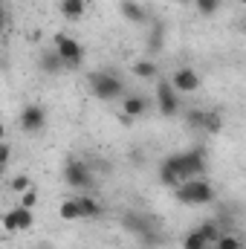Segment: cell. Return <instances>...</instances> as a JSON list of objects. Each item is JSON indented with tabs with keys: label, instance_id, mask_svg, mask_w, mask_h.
Returning <instances> with one entry per match:
<instances>
[{
	"label": "cell",
	"instance_id": "obj_10",
	"mask_svg": "<svg viewBox=\"0 0 246 249\" xmlns=\"http://www.w3.org/2000/svg\"><path fill=\"white\" fill-rule=\"evenodd\" d=\"M200 84H203V78H200V72L194 67H177L174 75H171V87L177 93H197Z\"/></svg>",
	"mask_w": 246,
	"mask_h": 249
},
{
	"label": "cell",
	"instance_id": "obj_24",
	"mask_svg": "<svg viewBox=\"0 0 246 249\" xmlns=\"http://www.w3.org/2000/svg\"><path fill=\"white\" fill-rule=\"evenodd\" d=\"M29 186H32V183H29V177H26V174H20V177H15V180H12V194H23Z\"/></svg>",
	"mask_w": 246,
	"mask_h": 249
},
{
	"label": "cell",
	"instance_id": "obj_15",
	"mask_svg": "<svg viewBox=\"0 0 246 249\" xmlns=\"http://www.w3.org/2000/svg\"><path fill=\"white\" fill-rule=\"evenodd\" d=\"M38 70H41V72H47V75H58V72L64 70L61 55H58L55 50H47V53H41V55H38Z\"/></svg>",
	"mask_w": 246,
	"mask_h": 249
},
{
	"label": "cell",
	"instance_id": "obj_6",
	"mask_svg": "<svg viewBox=\"0 0 246 249\" xmlns=\"http://www.w3.org/2000/svg\"><path fill=\"white\" fill-rule=\"evenodd\" d=\"M157 107H159V113L165 119H171V116L180 113V93L165 78H157Z\"/></svg>",
	"mask_w": 246,
	"mask_h": 249
},
{
	"label": "cell",
	"instance_id": "obj_1",
	"mask_svg": "<svg viewBox=\"0 0 246 249\" xmlns=\"http://www.w3.org/2000/svg\"><path fill=\"white\" fill-rule=\"evenodd\" d=\"M209 168L206 162V151L203 148H191V151H183V154H171L162 165H159V183L168 188L180 186L183 180H191V177H200L203 171Z\"/></svg>",
	"mask_w": 246,
	"mask_h": 249
},
{
	"label": "cell",
	"instance_id": "obj_30",
	"mask_svg": "<svg viewBox=\"0 0 246 249\" xmlns=\"http://www.w3.org/2000/svg\"><path fill=\"white\" fill-rule=\"evenodd\" d=\"M180 3H188V0H180Z\"/></svg>",
	"mask_w": 246,
	"mask_h": 249
},
{
	"label": "cell",
	"instance_id": "obj_23",
	"mask_svg": "<svg viewBox=\"0 0 246 249\" xmlns=\"http://www.w3.org/2000/svg\"><path fill=\"white\" fill-rule=\"evenodd\" d=\"M35 203H38V188L29 186L23 194H20V206H26V209H35Z\"/></svg>",
	"mask_w": 246,
	"mask_h": 249
},
{
	"label": "cell",
	"instance_id": "obj_19",
	"mask_svg": "<svg viewBox=\"0 0 246 249\" xmlns=\"http://www.w3.org/2000/svg\"><path fill=\"white\" fill-rule=\"evenodd\" d=\"M183 249H209V244H206V238L200 235V229H191L183 238Z\"/></svg>",
	"mask_w": 246,
	"mask_h": 249
},
{
	"label": "cell",
	"instance_id": "obj_5",
	"mask_svg": "<svg viewBox=\"0 0 246 249\" xmlns=\"http://www.w3.org/2000/svg\"><path fill=\"white\" fill-rule=\"evenodd\" d=\"M18 124H20L23 133H41V130L47 127V107H44L41 102H29V105H23Z\"/></svg>",
	"mask_w": 246,
	"mask_h": 249
},
{
	"label": "cell",
	"instance_id": "obj_22",
	"mask_svg": "<svg viewBox=\"0 0 246 249\" xmlns=\"http://www.w3.org/2000/svg\"><path fill=\"white\" fill-rule=\"evenodd\" d=\"M159 47H162V23L157 20V23H154V29H151V38H148V50H151V53H157Z\"/></svg>",
	"mask_w": 246,
	"mask_h": 249
},
{
	"label": "cell",
	"instance_id": "obj_28",
	"mask_svg": "<svg viewBox=\"0 0 246 249\" xmlns=\"http://www.w3.org/2000/svg\"><path fill=\"white\" fill-rule=\"evenodd\" d=\"M3 133H6V127H3V122H0V139H3Z\"/></svg>",
	"mask_w": 246,
	"mask_h": 249
},
{
	"label": "cell",
	"instance_id": "obj_21",
	"mask_svg": "<svg viewBox=\"0 0 246 249\" xmlns=\"http://www.w3.org/2000/svg\"><path fill=\"white\" fill-rule=\"evenodd\" d=\"M61 220H67V223L81 220V217H78V206H75V200H64L61 203Z\"/></svg>",
	"mask_w": 246,
	"mask_h": 249
},
{
	"label": "cell",
	"instance_id": "obj_20",
	"mask_svg": "<svg viewBox=\"0 0 246 249\" xmlns=\"http://www.w3.org/2000/svg\"><path fill=\"white\" fill-rule=\"evenodd\" d=\"M194 6H197V12L203 15V18H211L217 9H220V0H191Z\"/></svg>",
	"mask_w": 246,
	"mask_h": 249
},
{
	"label": "cell",
	"instance_id": "obj_3",
	"mask_svg": "<svg viewBox=\"0 0 246 249\" xmlns=\"http://www.w3.org/2000/svg\"><path fill=\"white\" fill-rule=\"evenodd\" d=\"M87 84H90V93L102 102H116L124 96V81L116 72H107V70H96L87 75Z\"/></svg>",
	"mask_w": 246,
	"mask_h": 249
},
{
	"label": "cell",
	"instance_id": "obj_2",
	"mask_svg": "<svg viewBox=\"0 0 246 249\" xmlns=\"http://www.w3.org/2000/svg\"><path fill=\"white\" fill-rule=\"evenodd\" d=\"M122 226H124V232H130V235L142 238V244H145V247H159V244H162V235H159L157 220H154L151 214L127 212V214L122 217Z\"/></svg>",
	"mask_w": 246,
	"mask_h": 249
},
{
	"label": "cell",
	"instance_id": "obj_25",
	"mask_svg": "<svg viewBox=\"0 0 246 249\" xmlns=\"http://www.w3.org/2000/svg\"><path fill=\"white\" fill-rule=\"evenodd\" d=\"M9 160H12V148H9V142H3V139H0V162H3V165H9Z\"/></svg>",
	"mask_w": 246,
	"mask_h": 249
},
{
	"label": "cell",
	"instance_id": "obj_14",
	"mask_svg": "<svg viewBox=\"0 0 246 249\" xmlns=\"http://www.w3.org/2000/svg\"><path fill=\"white\" fill-rule=\"evenodd\" d=\"M122 110H124V116H127V119H139V116L148 110V99H145V96H139V93H130V96H124Z\"/></svg>",
	"mask_w": 246,
	"mask_h": 249
},
{
	"label": "cell",
	"instance_id": "obj_16",
	"mask_svg": "<svg viewBox=\"0 0 246 249\" xmlns=\"http://www.w3.org/2000/svg\"><path fill=\"white\" fill-rule=\"evenodd\" d=\"M58 9L67 20H78L87 12V0H58Z\"/></svg>",
	"mask_w": 246,
	"mask_h": 249
},
{
	"label": "cell",
	"instance_id": "obj_17",
	"mask_svg": "<svg viewBox=\"0 0 246 249\" xmlns=\"http://www.w3.org/2000/svg\"><path fill=\"white\" fill-rule=\"evenodd\" d=\"M130 72L136 75V78H145V81H154V78H159V67L154 61H136L130 67Z\"/></svg>",
	"mask_w": 246,
	"mask_h": 249
},
{
	"label": "cell",
	"instance_id": "obj_29",
	"mask_svg": "<svg viewBox=\"0 0 246 249\" xmlns=\"http://www.w3.org/2000/svg\"><path fill=\"white\" fill-rule=\"evenodd\" d=\"M35 249H47V247H35Z\"/></svg>",
	"mask_w": 246,
	"mask_h": 249
},
{
	"label": "cell",
	"instance_id": "obj_27",
	"mask_svg": "<svg viewBox=\"0 0 246 249\" xmlns=\"http://www.w3.org/2000/svg\"><path fill=\"white\" fill-rule=\"evenodd\" d=\"M3 174H6V165H3V162H0V177H3Z\"/></svg>",
	"mask_w": 246,
	"mask_h": 249
},
{
	"label": "cell",
	"instance_id": "obj_26",
	"mask_svg": "<svg viewBox=\"0 0 246 249\" xmlns=\"http://www.w3.org/2000/svg\"><path fill=\"white\" fill-rule=\"evenodd\" d=\"M6 26V0H0V32Z\"/></svg>",
	"mask_w": 246,
	"mask_h": 249
},
{
	"label": "cell",
	"instance_id": "obj_18",
	"mask_svg": "<svg viewBox=\"0 0 246 249\" xmlns=\"http://www.w3.org/2000/svg\"><path fill=\"white\" fill-rule=\"evenodd\" d=\"M197 229H200V235L206 238V244H209V247H211V244H214V241L220 238V232H223V229H220V226H217L214 220H206V223H200Z\"/></svg>",
	"mask_w": 246,
	"mask_h": 249
},
{
	"label": "cell",
	"instance_id": "obj_4",
	"mask_svg": "<svg viewBox=\"0 0 246 249\" xmlns=\"http://www.w3.org/2000/svg\"><path fill=\"white\" fill-rule=\"evenodd\" d=\"M174 197L183 206H206L214 200V186L203 177H191V180H183L180 186H174Z\"/></svg>",
	"mask_w": 246,
	"mask_h": 249
},
{
	"label": "cell",
	"instance_id": "obj_11",
	"mask_svg": "<svg viewBox=\"0 0 246 249\" xmlns=\"http://www.w3.org/2000/svg\"><path fill=\"white\" fill-rule=\"evenodd\" d=\"M188 122L194 124V127H203L206 133H220L223 130V116L217 110H194L188 116Z\"/></svg>",
	"mask_w": 246,
	"mask_h": 249
},
{
	"label": "cell",
	"instance_id": "obj_13",
	"mask_svg": "<svg viewBox=\"0 0 246 249\" xmlns=\"http://www.w3.org/2000/svg\"><path fill=\"white\" fill-rule=\"evenodd\" d=\"M72 200H75V206H78V217H84V220L102 217V206H99V200H93L90 194H78V197H72Z\"/></svg>",
	"mask_w": 246,
	"mask_h": 249
},
{
	"label": "cell",
	"instance_id": "obj_8",
	"mask_svg": "<svg viewBox=\"0 0 246 249\" xmlns=\"http://www.w3.org/2000/svg\"><path fill=\"white\" fill-rule=\"evenodd\" d=\"M64 183L70 188H90L93 186V174H90V165L84 160H70L64 165Z\"/></svg>",
	"mask_w": 246,
	"mask_h": 249
},
{
	"label": "cell",
	"instance_id": "obj_9",
	"mask_svg": "<svg viewBox=\"0 0 246 249\" xmlns=\"http://www.w3.org/2000/svg\"><path fill=\"white\" fill-rule=\"evenodd\" d=\"M32 223H35V212L26 209V206H15L3 214L6 232H26V229H32Z\"/></svg>",
	"mask_w": 246,
	"mask_h": 249
},
{
	"label": "cell",
	"instance_id": "obj_7",
	"mask_svg": "<svg viewBox=\"0 0 246 249\" xmlns=\"http://www.w3.org/2000/svg\"><path fill=\"white\" fill-rule=\"evenodd\" d=\"M55 53L61 55L64 67H81V61H84V47L75 41V38H70V35H64V32H58L55 35Z\"/></svg>",
	"mask_w": 246,
	"mask_h": 249
},
{
	"label": "cell",
	"instance_id": "obj_12",
	"mask_svg": "<svg viewBox=\"0 0 246 249\" xmlns=\"http://www.w3.org/2000/svg\"><path fill=\"white\" fill-rule=\"evenodd\" d=\"M119 12H122V18L127 23H145L148 20V12H145V6L142 3H136V0H119Z\"/></svg>",
	"mask_w": 246,
	"mask_h": 249
}]
</instances>
